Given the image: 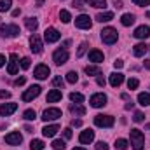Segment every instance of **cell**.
<instances>
[{"mask_svg": "<svg viewBox=\"0 0 150 150\" xmlns=\"http://www.w3.org/2000/svg\"><path fill=\"white\" fill-rule=\"evenodd\" d=\"M75 26L80 28V30H89L93 26V21H91V18L87 14H80V16L75 18Z\"/></svg>", "mask_w": 150, "mask_h": 150, "instance_id": "5b68a950", "label": "cell"}, {"mask_svg": "<svg viewBox=\"0 0 150 150\" xmlns=\"http://www.w3.org/2000/svg\"><path fill=\"white\" fill-rule=\"evenodd\" d=\"M115 7L120 9V7H122V2H120V0H115Z\"/></svg>", "mask_w": 150, "mask_h": 150, "instance_id": "11a10c76", "label": "cell"}, {"mask_svg": "<svg viewBox=\"0 0 150 150\" xmlns=\"http://www.w3.org/2000/svg\"><path fill=\"white\" fill-rule=\"evenodd\" d=\"M44 2H45V0H37V5H38V7H40V5H44Z\"/></svg>", "mask_w": 150, "mask_h": 150, "instance_id": "6f0895ef", "label": "cell"}, {"mask_svg": "<svg viewBox=\"0 0 150 150\" xmlns=\"http://www.w3.org/2000/svg\"><path fill=\"white\" fill-rule=\"evenodd\" d=\"M7 74L9 75H16L18 74V54H11L9 58V65H7Z\"/></svg>", "mask_w": 150, "mask_h": 150, "instance_id": "9a60e30c", "label": "cell"}, {"mask_svg": "<svg viewBox=\"0 0 150 150\" xmlns=\"http://www.w3.org/2000/svg\"><path fill=\"white\" fill-rule=\"evenodd\" d=\"M70 100L74 103H82L84 101V94H80V93H70Z\"/></svg>", "mask_w": 150, "mask_h": 150, "instance_id": "836d02e7", "label": "cell"}, {"mask_svg": "<svg viewBox=\"0 0 150 150\" xmlns=\"http://www.w3.org/2000/svg\"><path fill=\"white\" fill-rule=\"evenodd\" d=\"M30 150H44V142L42 140H32Z\"/></svg>", "mask_w": 150, "mask_h": 150, "instance_id": "4dcf8cb0", "label": "cell"}, {"mask_svg": "<svg viewBox=\"0 0 150 150\" xmlns=\"http://www.w3.org/2000/svg\"><path fill=\"white\" fill-rule=\"evenodd\" d=\"M74 5L77 7V9H82V7H84V5H82V0H75V2H74Z\"/></svg>", "mask_w": 150, "mask_h": 150, "instance_id": "816d5d0a", "label": "cell"}, {"mask_svg": "<svg viewBox=\"0 0 150 150\" xmlns=\"http://www.w3.org/2000/svg\"><path fill=\"white\" fill-rule=\"evenodd\" d=\"M65 147H67V145H65L63 140H54V142H52V149L54 150H65Z\"/></svg>", "mask_w": 150, "mask_h": 150, "instance_id": "d590c367", "label": "cell"}, {"mask_svg": "<svg viewBox=\"0 0 150 150\" xmlns=\"http://www.w3.org/2000/svg\"><path fill=\"white\" fill-rule=\"evenodd\" d=\"M120 23L124 25V26H131L133 23H134V16L133 14H122V18H120Z\"/></svg>", "mask_w": 150, "mask_h": 150, "instance_id": "4316f807", "label": "cell"}, {"mask_svg": "<svg viewBox=\"0 0 150 150\" xmlns=\"http://www.w3.org/2000/svg\"><path fill=\"white\" fill-rule=\"evenodd\" d=\"M52 61L59 67V65H65L68 61V51L67 49H56L54 54H52Z\"/></svg>", "mask_w": 150, "mask_h": 150, "instance_id": "8992f818", "label": "cell"}, {"mask_svg": "<svg viewBox=\"0 0 150 150\" xmlns=\"http://www.w3.org/2000/svg\"><path fill=\"white\" fill-rule=\"evenodd\" d=\"M23 142V136L18 133V131H12L9 134H5V143L7 145H19Z\"/></svg>", "mask_w": 150, "mask_h": 150, "instance_id": "4fadbf2b", "label": "cell"}, {"mask_svg": "<svg viewBox=\"0 0 150 150\" xmlns=\"http://www.w3.org/2000/svg\"><path fill=\"white\" fill-rule=\"evenodd\" d=\"M145 52H147V45H145L143 42H142V44H136V45L133 47V54H134L136 58H142Z\"/></svg>", "mask_w": 150, "mask_h": 150, "instance_id": "7402d4cb", "label": "cell"}, {"mask_svg": "<svg viewBox=\"0 0 150 150\" xmlns=\"http://www.w3.org/2000/svg\"><path fill=\"white\" fill-rule=\"evenodd\" d=\"M25 25H26V28H28L30 32H35V30L38 28L37 18H26V19H25Z\"/></svg>", "mask_w": 150, "mask_h": 150, "instance_id": "cb8c5ba5", "label": "cell"}, {"mask_svg": "<svg viewBox=\"0 0 150 150\" xmlns=\"http://www.w3.org/2000/svg\"><path fill=\"white\" fill-rule=\"evenodd\" d=\"M61 117V110L59 108H45L44 113H42V119L45 120V122H49V120H56V119H59Z\"/></svg>", "mask_w": 150, "mask_h": 150, "instance_id": "8fae6325", "label": "cell"}, {"mask_svg": "<svg viewBox=\"0 0 150 150\" xmlns=\"http://www.w3.org/2000/svg\"><path fill=\"white\" fill-rule=\"evenodd\" d=\"M51 74V70H49V67L47 65H44V63H40L35 67V70H33V77L38 79V80H44V79H47V75Z\"/></svg>", "mask_w": 150, "mask_h": 150, "instance_id": "7c38bea8", "label": "cell"}, {"mask_svg": "<svg viewBox=\"0 0 150 150\" xmlns=\"http://www.w3.org/2000/svg\"><path fill=\"white\" fill-rule=\"evenodd\" d=\"M113 19V12H100L98 16H96V21H100V23H107V21H112Z\"/></svg>", "mask_w": 150, "mask_h": 150, "instance_id": "603a6c76", "label": "cell"}, {"mask_svg": "<svg viewBox=\"0 0 150 150\" xmlns=\"http://www.w3.org/2000/svg\"><path fill=\"white\" fill-rule=\"evenodd\" d=\"M122 82H124V75L120 74V72H115V74L110 75V86L112 87H119Z\"/></svg>", "mask_w": 150, "mask_h": 150, "instance_id": "44dd1931", "label": "cell"}, {"mask_svg": "<svg viewBox=\"0 0 150 150\" xmlns=\"http://www.w3.org/2000/svg\"><path fill=\"white\" fill-rule=\"evenodd\" d=\"M30 49H32L33 54H40L42 49H44L42 40H40V37H38L37 33H32V37H30Z\"/></svg>", "mask_w": 150, "mask_h": 150, "instance_id": "ba28073f", "label": "cell"}, {"mask_svg": "<svg viewBox=\"0 0 150 150\" xmlns=\"http://www.w3.org/2000/svg\"><path fill=\"white\" fill-rule=\"evenodd\" d=\"M133 2H134L136 5H140V7H147L150 4V0H133Z\"/></svg>", "mask_w": 150, "mask_h": 150, "instance_id": "ee69618b", "label": "cell"}, {"mask_svg": "<svg viewBox=\"0 0 150 150\" xmlns=\"http://www.w3.org/2000/svg\"><path fill=\"white\" fill-rule=\"evenodd\" d=\"M89 103H91V107H94V108H101V107L107 105V96H105L103 93H96V94L91 96Z\"/></svg>", "mask_w": 150, "mask_h": 150, "instance_id": "52a82bcc", "label": "cell"}, {"mask_svg": "<svg viewBox=\"0 0 150 150\" xmlns=\"http://www.w3.org/2000/svg\"><path fill=\"white\" fill-rule=\"evenodd\" d=\"M16 110H18V105L16 103H4V105H0V115L2 117H7V115L14 113Z\"/></svg>", "mask_w": 150, "mask_h": 150, "instance_id": "2e32d148", "label": "cell"}, {"mask_svg": "<svg viewBox=\"0 0 150 150\" xmlns=\"http://www.w3.org/2000/svg\"><path fill=\"white\" fill-rule=\"evenodd\" d=\"M96 150H108V145L105 142H98L96 143Z\"/></svg>", "mask_w": 150, "mask_h": 150, "instance_id": "7bdbcfd3", "label": "cell"}, {"mask_svg": "<svg viewBox=\"0 0 150 150\" xmlns=\"http://www.w3.org/2000/svg\"><path fill=\"white\" fill-rule=\"evenodd\" d=\"M61 38V33L56 30V28H47L45 32H44V40L47 42V44H52V42H58Z\"/></svg>", "mask_w": 150, "mask_h": 150, "instance_id": "30bf717a", "label": "cell"}, {"mask_svg": "<svg viewBox=\"0 0 150 150\" xmlns=\"http://www.w3.org/2000/svg\"><path fill=\"white\" fill-rule=\"evenodd\" d=\"M25 82H26V79H25V77H19V79L14 80V86H23Z\"/></svg>", "mask_w": 150, "mask_h": 150, "instance_id": "bcb514c9", "label": "cell"}, {"mask_svg": "<svg viewBox=\"0 0 150 150\" xmlns=\"http://www.w3.org/2000/svg\"><path fill=\"white\" fill-rule=\"evenodd\" d=\"M103 59H105V56H103L101 51H98V49L89 51V61H93V63H101Z\"/></svg>", "mask_w": 150, "mask_h": 150, "instance_id": "ffe728a7", "label": "cell"}, {"mask_svg": "<svg viewBox=\"0 0 150 150\" xmlns=\"http://www.w3.org/2000/svg\"><path fill=\"white\" fill-rule=\"evenodd\" d=\"M86 74L87 75H101V68L96 65H87L86 67Z\"/></svg>", "mask_w": 150, "mask_h": 150, "instance_id": "83f0119b", "label": "cell"}, {"mask_svg": "<svg viewBox=\"0 0 150 150\" xmlns=\"http://www.w3.org/2000/svg\"><path fill=\"white\" fill-rule=\"evenodd\" d=\"M19 14H21V11H19V9H14V11H12V16H14V18H18Z\"/></svg>", "mask_w": 150, "mask_h": 150, "instance_id": "db71d44e", "label": "cell"}, {"mask_svg": "<svg viewBox=\"0 0 150 150\" xmlns=\"http://www.w3.org/2000/svg\"><path fill=\"white\" fill-rule=\"evenodd\" d=\"M61 98H63V94H61L59 89H51V91L47 93V103H56V101H59Z\"/></svg>", "mask_w": 150, "mask_h": 150, "instance_id": "ac0fdd59", "label": "cell"}, {"mask_svg": "<svg viewBox=\"0 0 150 150\" xmlns=\"http://www.w3.org/2000/svg\"><path fill=\"white\" fill-rule=\"evenodd\" d=\"M30 61H32L30 58H23V59H21V63H19V65H21V68H23V70H28V68H30Z\"/></svg>", "mask_w": 150, "mask_h": 150, "instance_id": "60d3db41", "label": "cell"}, {"mask_svg": "<svg viewBox=\"0 0 150 150\" xmlns=\"http://www.w3.org/2000/svg\"><path fill=\"white\" fill-rule=\"evenodd\" d=\"M133 120H134V122H143V120H145V115H143L142 112H134Z\"/></svg>", "mask_w": 150, "mask_h": 150, "instance_id": "b9f144b4", "label": "cell"}, {"mask_svg": "<svg viewBox=\"0 0 150 150\" xmlns=\"http://www.w3.org/2000/svg\"><path fill=\"white\" fill-rule=\"evenodd\" d=\"M94 124H96L98 127H112L113 124H115V119H113L112 115H103V113H100V115L94 117Z\"/></svg>", "mask_w": 150, "mask_h": 150, "instance_id": "277c9868", "label": "cell"}, {"mask_svg": "<svg viewBox=\"0 0 150 150\" xmlns=\"http://www.w3.org/2000/svg\"><path fill=\"white\" fill-rule=\"evenodd\" d=\"M147 18H150V12H147Z\"/></svg>", "mask_w": 150, "mask_h": 150, "instance_id": "94428289", "label": "cell"}, {"mask_svg": "<svg viewBox=\"0 0 150 150\" xmlns=\"http://www.w3.org/2000/svg\"><path fill=\"white\" fill-rule=\"evenodd\" d=\"M113 67H115L117 70H120V68L124 67V61H122V59H117V61H113Z\"/></svg>", "mask_w": 150, "mask_h": 150, "instance_id": "f6af8a7d", "label": "cell"}, {"mask_svg": "<svg viewBox=\"0 0 150 150\" xmlns=\"http://www.w3.org/2000/svg\"><path fill=\"white\" fill-rule=\"evenodd\" d=\"M11 5H12V0H0V12L9 11V9H11Z\"/></svg>", "mask_w": 150, "mask_h": 150, "instance_id": "e575fe53", "label": "cell"}, {"mask_svg": "<svg viewBox=\"0 0 150 150\" xmlns=\"http://www.w3.org/2000/svg\"><path fill=\"white\" fill-rule=\"evenodd\" d=\"M4 65H5V56H4V54H0V68H2Z\"/></svg>", "mask_w": 150, "mask_h": 150, "instance_id": "f5cc1de1", "label": "cell"}, {"mask_svg": "<svg viewBox=\"0 0 150 150\" xmlns=\"http://www.w3.org/2000/svg\"><path fill=\"white\" fill-rule=\"evenodd\" d=\"M131 108H133V103H131V101H129V103H126V110H131Z\"/></svg>", "mask_w": 150, "mask_h": 150, "instance_id": "9f6ffc18", "label": "cell"}, {"mask_svg": "<svg viewBox=\"0 0 150 150\" xmlns=\"http://www.w3.org/2000/svg\"><path fill=\"white\" fill-rule=\"evenodd\" d=\"M63 134H65V138H67V140H70V138H72V129H70V127L63 129Z\"/></svg>", "mask_w": 150, "mask_h": 150, "instance_id": "7dc6e473", "label": "cell"}, {"mask_svg": "<svg viewBox=\"0 0 150 150\" xmlns=\"http://www.w3.org/2000/svg\"><path fill=\"white\" fill-rule=\"evenodd\" d=\"M70 112L74 113V115H84L86 113V108L80 103H74V105H70Z\"/></svg>", "mask_w": 150, "mask_h": 150, "instance_id": "484cf974", "label": "cell"}, {"mask_svg": "<svg viewBox=\"0 0 150 150\" xmlns=\"http://www.w3.org/2000/svg\"><path fill=\"white\" fill-rule=\"evenodd\" d=\"M77 80H79V75H77V72H68V74H67V82L75 84Z\"/></svg>", "mask_w": 150, "mask_h": 150, "instance_id": "8d00e7d4", "label": "cell"}, {"mask_svg": "<svg viewBox=\"0 0 150 150\" xmlns=\"http://www.w3.org/2000/svg\"><path fill=\"white\" fill-rule=\"evenodd\" d=\"M0 98L2 100H7V98H11V93L9 91H0Z\"/></svg>", "mask_w": 150, "mask_h": 150, "instance_id": "681fc988", "label": "cell"}, {"mask_svg": "<svg viewBox=\"0 0 150 150\" xmlns=\"http://www.w3.org/2000/svg\"><path fill=\"white\" fill-rule=\"evenodd\" d=\"M145 67H147V68H150V61H149V59H145Z\"/></svg>", "mask_w": 150, "mask_h": 150, "instance_id": "680465c9", "label": "cell"}, {"mask_svg": "<svg viewBox=\"0 0 150 150\" xmlns=\"http://www.w3.org/2000/svg\"><path fill=\"white\" fill-rule=\"evenodd\" d=\"M117 38H119V33H117V30L112 28V26H107V28H103L101 30V40L107 44V45H112L117 42Z\"/></svg>", "mask_w": 150, "mask_h": 150, "instance_id": "7a4b0ae2", "label": "cell"}, {"mask_svg": "<svg viewBox=\"0 0 150 150\" xmlns=\"http://www.w3.org/2000/svg\"><path fill=\"white\" fill-rule=\"evenodd\" d=\"M96 82H98V86H101V87H103V86L107 84V80H105V79H103L101 75H98V79H96Z\"/></svg>", "mask_w": 150, "mask_h": 150, "instance_id": "c3c4849f", "label": "cell"}, {"mask_svg": "<svg viewBox=\"0 0 150 150\" xmlns=\"http://www.w3.org/2000/svg\"><path fill=\"white\" fill-rule=\"evenodd\" d=\"M138 103H140L142 107H149L150 105V94L149 93H140V94H138Z\"/></svg>", "mask_w": 150, "mask_h": 150, "instance_id": "d4e9b609", "label": "cell"}, {"mask_svg": "<svg viewBox=\"0 0 150 150\" xmlns=\"http://www.w3.org/2000/svg\"><path fill=\"white\" fill-rule=\"evenodd\" d=\"M40 91H42V87L40 86H32L30 89H26L25 93H23V101H32V100H35L38 94H40Z\"/></svg>", "mask_w": 150, "mask_h": 150, "instance_id": "9c48e42d", "label": "cell"}, {"mask_svg": "<svg viewBox=\"0 0 150 150\" xmlns=\"http://www.w3.org/2000/svg\"><path fill=\"white\" fill-rule=\"evenodd\" d=\"M58 131H59V126H58V124H51V126H45V127L42 129V134H44L45 138H52Z\"/></svg>", "mask_w": 150, "mask_h": 150, "instance_id": "d6986e66", "label": "cell"}, {"mask_svg": "<svg viewBox=\"0 0 150 150\" xmlns=\"http://www.w3.org/2000/svg\"><path fill=\"white\" fill-rule=\"evenodd\" d=\"M93 140H94V131H93V129H86V131H82L80 136H79V142H80L82 145H89Z\"/></svg>", "mask_w": 150, "mask_h": 150, "instance_id": "5bb4252c", "label": "cell"}, {"mask_svg": "<svg viewBox=\"0 0 150 150\" xmlns=\"http://www.w3.org/2000/svg\"><path fill=\"white\" fill-rule=\"evenodd\" d=\"M86 4H87V5H91V7L101 9V7H105V5H107V0H86Z\"/></svg>", "mask_w": 150, "mask_h": 150, "instance_id": "f1b7e54d", "label": "cell"}, {"mask_svg": "<svg viewBox=\"0 0 150 150\" xmlns=\"http://www.w3.org/2000/svg\"><path fill=\"white\" fill-rule=\"evenodd\" d=\"M74 150H86V149H84V147H75Z\"/></svg>", "mask_w": 150, "mask_h": 150, "instance_id": "91938a15", "label": "cell"}, {"mask_svg": "<svg viewBox=\"0 0 150 150\" xmlns=\"http://www.w3.org/2000/svg\"><path fill=\"white\" fill-rule=\"evenodd\" d=\"M19 26L18 25H0V35L7 38H16L19 37Z\"/></svg>", "mask_w": 150, "mask_h": 150, "instance_id": "3957f363", "label": "cell"}, {"mask_svg": "<svg viewBox=\"0 0 150 150\" xmlns=\"http://www.w3.org/2000/svg\"><path fill=\"white\" fill-rule=\"evenodd\" d=\"M72 126H75V127H80V126H82V120H80V119H74V120H72Z\"/></svg>", "mask_w": 150, "mask_h": 150, "instance_id": "f907efd6", "label": "cell"}, {"mask_svg": "<svg viewBox=\"0 0 150 150\" xmlns=\"http://www.w3.org/2000/svg\"><path fill=\"white\" fill-rule=\"evenodd\" d=\"M87 51V42H82L80 45H79V51H77V58H80V56H84V52Z\"/></svg>", "mask_w": 150, "mask_h": 150, "instance_id": "74e56055", "label": "cell"}, {"mask_svg": "<svg viewBox=\"0 0 150 150\" xmlns=\"http://www.w3.org/2000/svg\"><path fill=\"white\" fill-rule=\"evenodd\" d=\"M129 147V143H127V140H124V138H119L117 142H115V149L117 150H126Z\"/></svg>", "mask_w": 150, "mask_h": 150, "instance_id": "f546056e", "label": "cell"}, {"mask_svg": "<svg viewBox=\"0 0 150 150\" xmlns=\"http://www.w3.org/2000/svg\"><path fill=\"white\" fill-rule=\"evenodd\" d=\"M133 35H134V38H149L150 37V26H145V25L138 26Z\"/></svg>", "mask_w": 150, "mask_h": 150, "instance_id": "e0dca14e", "label": "cell"}, {"mask_svg": "<svg viewBox=\"0 0 150 150\" xmlns=\"http://www.w3.org/2000/svg\"><path fill=\"white\" fill-rule=\"evenodd\" d=\"M138 86H140V82H138V79H129V80H127V87H129L131 91H133V89H136Z\"/></svg>", "mask_w": 150, "mask_h": 150, "instance_id": "f35d334b", "label": "cell"}, {"mask_svg": "<svg viewBox=\"0 0 150 150\" xmlns=\"http://www.w3.org/2000/svg\"><path fill=\"white\" fill-rule=\"evenodd\" d=\"M35 117H37V113H35V110H32V108L25 110V113H23V119L25 120H35Z\"/></svg>", "mask_w": 150, "mask_h": 150, "instance_id": "1f68e13d", "label": "cell"}, {"mask_svg": "<svg viewBox=\"0 0 150 150\" xmlns=\"http://www.w3.org/2000/svg\"><path fill=\"white\" fill-rule=\"evenodd\" d=\"M131 147L134 150H143L145 147V134L140 129H131Z\"/></svg>", "mask_w": 150, "mask_h": 150, "instance_id": "6da1fadb", "label": "cell"}, {"mask_svg": "<svg viewBox=\"0 0 150 150\" xmlns=\"http://www.w3.org/2000/svg\"><path fill=\"white\" fill-rule=\"evenodd\" d=\"M59 19L63 21V23H70V19H72V16H70V12L68 11H59Z\"/></svg>", "mask_w": 150, "mask_h": 150, "instance_id": "d6a6232c", "label": "cell"}, {"mask_svg": "<svg viewBox=\"0 0 150 150\" xmlns=\"http://www.w3.org/2000/svg\"><path fill=\"white\" fill-rule=\"evenodd\" d=\"M63 84H65V80H63L61 77H54V79H52V86H54V87H63Z\"/></svg>", "mask_w": 150, "mask_h": 150, "instance_id": "ab89813d", "label": "cell"}]
</instances>
